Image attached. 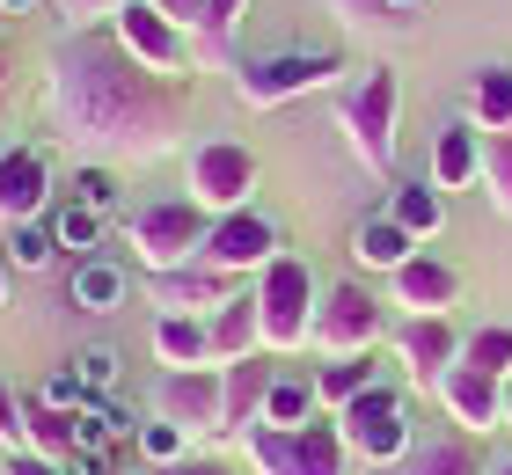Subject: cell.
<instances>
[{"instance_id": "cell-1", "label": "cell", "mask_w": 512, "mask_h": 475, "mask_svg": "<svg viewBox=\"0 0 512 475\" xmlns=\"http://www.w3.org/2000/svg\"><path fill=\"white\" fill-rule=\"evenodd\" d=\"M44 103H52L59 139L81 161H161L176 154V139L191 132V88L147 74L110 22L96 30H74L52 52V81H44Z\"/></svg>"}, {"instance_id": "cell-2", "label": "cell", "mask_w": 512, "mask_h": 475, "mask_svg": "<svg viewBox=\"0 0 512 475\" xmlns=\"http://www.w3.org/2000/svg\"><path fill=\"white\" fill-rule=\"evenodd\" d=\"M256 293V315H264V351L271 359H286V351H308L315 344V307H322V285L308 271V256H271L264 271L249 278Z\"/></svg>"}, {"instance_id": "cell-3", "label": "cell", "mask_w": 512, "mask_h": 475, "mask_svg": "<svg viewBox=\"0 0 512 475\" xmlns=\"http://www.w3.org/2000/svg\"><path fill=\"white\" fill-rule=\"evenodd\" d=\"M395 117H403V81H395V66H366V74L344 81L337 132H344V147H352L374 176L395 169Z\"/></svg>"}, {"instance_id": "cell-4", "label": "cell", "mask_w": 512, "mask_h": 475, "mask_svg": "<svg viewBox=\"0 0 512 475\" xmlns=\"http://www.w3.org/2000/svg\"><path fill=\"white\" fill-rule=\"evenodd\" d=\"M242 454L256 475H352V446H344V424L337 410H322L308 424H256L242 439Z\"/></svg>"}, {"instance_id": "cell-5", "label": "cell", "mask_w": 512, "mask_h": 475, "mask_svg": "<svg viewBox=\"0 0 512 475\" xmlns=\"http://www.w3.org/2000/svg\"><path fill=\"white\" fill-rule=\"evenodd\" d=\"M205 234H213V212L198 198H147L125 212V242H132V264L139 271H176V264H198L205 256Z\"/></svg>"}, {"instance_id": "cell-6", "label": "cell", "mask_w": 512, "mask_h": 475, "mask_svg": "<svg viewBox=\"0 0 512 475\" xmlns=\"http://www.w3.org/2000/svg\"><path fill=\"white\" fill-rule=\"evenodd\" d=\"M388 329H395V315H388V300H381L366 278L322 285V307H315V351H322V359H359V351H381Z\"/></svg>"}, {"instance_id": "cell-7", "label": "cell", "mask_w": 512, "mask_h": 475, "mask_svg": "<svg viewBox=\"0 0 512 475\" xmlns=\"http://www.w3.org/2000/svg\"><path fill=\"white\" fill-rule=\"evenodd\" d=\"M337 424H344V446H352V461H366V468H395L417 446V424H410V402H403V388H366L359 402H344L337 410Z\"/></svg>"}, {"instance_id": "cell-8", "label": "cell", "mask_w": 512, "mask_h": 475, "mask_svg": "<svg viewBox=\"0 0 512 475\" xmlns=\"http://www.w3.org/2000/svg\"><path fill=\"white\" fill-rule=\"evenodd\" d=\"M256 176H264V161H256L242 139H198L191 161H183V198H198L220 220V212L256 205Z\"/></svg>"}, {"instance_id": "cell-9", "label": "cell", "mask_w": 512, "mask_h": 475, "mask_svg": "<svg viewBox=\"0 0 512 475\" xmlns=\"http://www.w3.org/2000/svg\"><path fill=\"white\" fill-rule=\"evenodd\" d=\"M337 74H344V52H271V59L235 66V95L249 110H278V103H300V95L330 88Z\"/></svg>"}, {"instance_id": "cell-10", "label": "cell", "mask_w": 512, "mask_h": 475, "mask_svg": "<svg viewBox=\"0 0 512 475\" xmlns=\"http://www.w3.org/2000/svg\"><path fill=\"white\" fill-rule=\"evenodd\" d=\"M110 37H118L125 52L147 66V74H161V81H183V74L198 66V37L176 30L161 8H147V0H132L125 15H110Z\"/></svg>"}, {"instance_id": "cell-11", "label": "cell", "mask_w": 512, "mask_h": 475, "mask_svg": "<svg viewBox=\"0 0 512 475\" xmlns=\"http://www.w3.org/2000/svg\"><path fill=\"white\" fill-rule=\"evenodd\" d=\"M461 337H469V329H454V315H395L388 351H395V366L410 373V388H439L447 366H461Z\"/></svg>"}, {"instance_id": "cell-12", "label": "cell", "mask_w": 512, "mask_h": 475, "mask_svg": "<svg viewBox=\"0 0 512 475\" xmlns=\"http://www.w3.org/2000/svg\"><path fill=\"white\" fill-rule=\"evenodd\" d=\"M147 410L183 424L191 439H213L220 432V366H161Z\"/></svg>"}, {"instance_id": "cell-13", "label": "cell", "mask_w": 512, "mask_h": 475, "mask_svg": "<svg viewBox=\"0 0 512 475\" xmlns=\"http://www.w3.org/2000/svg\"><path fill=\"white\" fill-rule=\"evenodd\" d=\"M271 256H286V242H278V220H271V212H256V205L220 212L213 234H205V264H220L235 278H256Z\"/></svg>"}, {"instance_id": "cell-14", "label": "cell", "mask_w": 512, "mask_h": 475, "mask_svg": "<svg viewBox=\"0 0 512 475\" xmlns=\"http://www.w3.org/2000/svg\"><path fill=\"white\" fill-rule=\"evenodd\" d=\"M147 293H154V307L161 315H220L227 300H242L249 293V278H235V271H220V264H176V271H154L147 278Z\"/></svg>"}, {"instance_id": "cell-15", "label": "cell", "mask_w": 512, "mask_h": 475, "mask_svg": "<svg viewBox=\"0 0 512 475\" xmlns=\"http://www.w3.org/2000/svg\"><path fill=\"white\" fill-rule=\"evenodd\" d=\"M439 410H447V424H461V432L491 439L505 424V380H491L483 366H447V380H439Z\"/></svg>"}, {"instance_id": "cell-16", "label": "cell", "mask_w": 512, "mask_h": 475, "mask_svg": "<svg viewBox=\"0 0 512 475\" xmlns=\"http://www.w3.org/2000/svg\"><path fill=\"white\" fill-rule=\"evenodd\" d=\"M388 307H403V315H454L461 307V271L447 264V256L417 249L410 264L388 278Z\"/></svg>"}, {"instance_id": "cell-17", "label": "cell", "mask_w": 512, "mask_h": 475, "mask_svg": "<svg viewBox=\"0 0 512 475\" xmlns=\"http://www.w3.org/2000/svg\"><path fill=\"white\" fill-rule=\"evenodd\" d=\"M52 212V161L37 147H0V227L44 220Z\"/></svg>"}, {"instance_id": "cell-18", "label": "cell", "mask_w": 512, "mask_h": 475, "mask_svg": "<svg viewBox=\"0 0 512 475\" xmlns=\"http://www.w3.org/2000/svg\"><path fill=\"white\" fill-rule=\"evenodd\" d=\"M271 380H278L271 351L220 366V432H227V439H249L256 424H264V395H271Z\"/></svg>"}, {"instance_id": "cell-19", "label": "cell", "mask_w": 512, "mask_h": 475, "mask_svg": "<svg viewBox=\"0 0 512 475\" xmlns=\"http://www.w3.org/2000/svg\"><path fill=\"white\" fill-rule=\"evenodd\" d=\"M381 475H491V454H483V439H476V432L447 424V432H425L403 461L381 468Z\"/></svg>"}, {"instance_id": "cell-20", "label": "cell", "mask_w": 512, "mask_h": 475, "mask_svg": "<svg viewBox=\"0 0 512 475\" xmlns=\"http://www.w3.org/2000/svg\"><path fill=\"white\" fill-rule=\"evenodd\" d=\"M432 183L447 190V198L483 183V132L469 125V117H454V125L432 132Z\"/></svg>"}, {"instance_id": "cell-21", "label": "cell", "mask_w": 512, "mask_h": 475, "mask_svg": "<svg viewBox=\"0 0 512 475\" xmlns=\"http://www.w3.org/2000/svg\"><path fill=\"white\" fill-rule=\"evenodd\" d=\"M417 249H425V242H417V234H403V227L388 220V212H366V220L352 227V264H359V271H381V278H395V271H403Z\"/></svg>"}, {"instance_id": "cell-22", "label": "cell", "mask_w": 512, "mask_h": 475, "mask_svg": "<svg viewBox=\"0 0 512 475\" xmlns=\"http://www.w3.org/2000/svg\"><path fill=\"white\" fill-rule=\"evenodd\" d=\"M388 220L403 227V234H417V242H432L439 227H447V190H439L432 176H410V183H388Z\"/></svg>"}, {"instance_id": "cell-23", "label": "cell", "mask_w": 512, "mask_h": 475, "mask_svg": "<svg viewBox=\"0 0 512 475\" xmlns=\"http://www.w3.org/2000/svg\"><path fill=\"white\" fill-rule=\"evenodd\" d=\"M132 293V278L118 256H88V264H74V278H66V300L81 307V315H118Z\"/></svg>"}, {"instance_id": "cell-24", "label": "cell", "mask_w": 512, "mask_h": 475, "mask_svg": "<svg viewBox=\"0 0 512 475\" xmlns=\"http://www.w3.org/2000/svg\"><path fill=\"white\" fill-rule=\"evenodd\" d=\"M161 366H213V315H154Z\"/></svg>"}, {"instance_id": "cell-25", "label": "cell", "mask_w": 512, "mask_h": 475, "mask_svg": "<svg viewBox=\"0 0 512 475\" xmlns=\"http://www.w3.org/2000/svg\"><path fill=\"white\" fill-rule=\"evenodd\" d=\"M256 351H264V315H256V293H242L213 315V366L256 359Z\"/></svg>"}, {"instance_id": "cell-26", "label": "cell", "mask_w": 512, "mask_h": 475, "mask_svg": "<svg viewBox=\"0 0 512 475\" xmlns=\"http://www.w3.org/2000/svg\"><path fill=\"white\" fill-rule=\"evenodd\" d=\"M52 242H59V256H74V264H88V256H103V242H110V212L81 205V198L52 205Z\"/></svg>"}, {"instance_id": "cell-27", "label": "cell", "mask_w": 512, "mask_h": 475, "mask_svg": "<svg viewBox=\"0 0 512 475\" xmlns=\"http://www.w3.org/2000/svg\"><path fill=\"white\" fill-rule=\"evenodd\" d=\"M366 388H381V359H374V351H359V359H322L315 366L322 410H344V402H359Z\"/></svg>"}, {"instance_id": "cell-28", "label": "cell", "mask_w": 512, "mask_h": 475, "mask_svg": "<svg viewBox=\"0 0 512 475\" xmlns=\"http://www.w3.org/2000/svg\"><path fill=\"white\" fill-rule=\"evenodd\" d=\"M469 125L483 139L512 132V66H483V74L469 81Z\"/></svg>"}, {"instance_id": "cell-29", "label": "cell", "mask_w": 512, "mask_h": 475, "mask_svg": "<svg viewBox=\"0 0 512 475\" xmlns=\"http://www.w3.org/2000/svg\"><path fill=\"white\" fill-rule=\"evenodd\" d=\"M308 417H322V395H315V373H300V366H278V380H271V395H264V424H308Z\"/></svg>"}, {"instance_id": "cell-30", "label": "cell", "mask_w": 512, "mask_h": 475, "mask_svg": "<svg viewBox=\"0 0 512 475\" xmlns=\"http://www.w3.org/2000/svg\"><path fill=\"white\" fill-rule=\"evenodd\" d=\"M81 446V410H52V402L30 395V454L37 461H66Z\"/></svg>"}, {"instance_id": "cell-31", "label": "cell", "mask_w": 512, "mask_h": 475, "mask_svg": "<svg viewBox=\"0 0 512 475\" xmlns=\"http://www.w3.org/2000/svg\"><path fill=\"white\" fill-rule=\"evenodd\" d=\"M0 256H8V271H52L59 264V242H52V220H22V227H0Z\"/></svg>"}, {"instance_id": "cell-32", "label": "cell", "mask_w": 512, "mask_h": 475, "mask_svg": "<svg viewBox=\"0 0 512 475\" xmlns=\"http://www.w3.org/2000/svg\"><path fill=\"white\" fill-rule=\"evenodd\" d=\"M242 15H249V0H205V30H198V59H205V66H227V59H235Z\"/></svg>"}, {"instance_id": "cell-33", "label": "cell", "mask_w": 512, "mask_h": 475, "mask_svg": "<svg viewBox=\"0 0 512 475\" xmlns=\"http://www.w3.org/2000/svg\"><path fill=\"white\" fill-rule=\"evenodd\" d=\"M132 454L147 468H176V461L198 454V439L183 432V424H169V417H147V424H139V439H132Z\"/></svg>"}, {"instance_id": "cell-34", "label": "cell", "mask_w": 512, "mask_h": 475, "mask_svg": "<svg viewBox=\"0 0 512 475\" xmlns=\"http://www.w3.org/2000/svg\"><path fill=\"white\" fill-rule=\"evenodd\" d=\"M461 366H483L491 380H512V322H483L461 337Z\"/></svg>"}, {"instance_id": "cell-35", "label": "cell", "mask_w": 512, "mask_h": 475, "mask_svg": "<svg viewBox=\"0 0 512 475\" xmlns=\"http://www.w3.org/2000/svg\"><path fill=\"white\" fill-rule=\"evenodd\" d=\"M483 198H491L505 220H512V132L483 139Z\"/></svg>"}, {"instance_id": "cell-36", "label": "cell", "mask_w": 512, "mask_h": 475, "mask_svg": "<svg viewBox=\"0 0 512 475\" xmlns=\"http://www.w3.org/2000/svg\"><path fill=\"white\" fill-rule=\"evenodd\" d=\"M0 446H8V454H30V395H22L8 373H0Z\"/></svg>"}, {"instance_id": "cell-37", "label": "cell", "mask_w": 512, "mask_h": 475, "mask_svg": "<svg viewBox=\"0 0 512 475\" xmlns=\"http://www.w3.org/2000/svg\"><path fill=\"white\" fill-rule=\"evenodd\" d=\"M66 366L81 373V388H88V395H110V388H118V380H125V359H118V351H110V344H88V351H74V359H66Z\"/></svg>"}, {"instance_id": "cell-38", "label": "cell", "mask_w": 512, "mask_h": 475, "mask_svg": "<svg viewBox=\"0 0 512 475\" xmlns=\"http://www.w3.org/2000/svg\"><path fill=\"white\" fill-rule=\"evenodd\" d=\"M74 198L96 205V212H118V169H110V161H81L74 169Z\"/></svg>"}, {"instance_id": "cell-39", "label": "cell", "mask_w": 512, "mask_h": 475, "mask_svg": "<svg viewBox=\"0 0 512 475\" xmlns=\"http://www.w3.org/2000/svg\"><path fill=\"white\" fill-rule=\"evenodd\" d=\"M37 402H52V410H81L88 388H81L74 366H52V373H44V388H37Z\"/></svg>"}, {"instance_id": "cell-40", "label": "cell", "mask_w": 512, "mask_h": 475, "mask_svg": "<svg viewBox=\"0 0 512 475\" xmlns=\"http://www.w3.org/2000/svg\"><path fill=\"white\" fill-rule=\"evenodd\" d=\"M132 0H66V22L74 30H96V22H110V15H125Z\"/></svg>"}, {"instance_id": "cell-41", "label": "cell", "mask_w": 512, "mask_h": 475, "mask_svg": "<svg viewBox=\"0 0 512 475\" xmlns=\"http://www.w3.org/2000/svg\"><path fill=\"white\" fill-rule=\"evenodd\" d=\"M147 8H161V15L176 22V30H191V37L205 30V0H147Z\"/></svg>"}, {"instance_id": "cell-42", "label": "cell", "mask_w": 512, "mask_h": 475, "mask_svg": "<svg viewBox=\"0 0 512 475\" xmlns=\"http://www.w3.org/2000/svg\"><path fill=\"white\" fill-rule=\"evenodd\" d=\"M330 8L344 22H359V30H366V22H388V0H330Z\"/></svg>"}, {"instance_id": "cell-43", "label": "cell", "mask_w": 512, "mask_h": 475, "mask_svg": "<svg viewBox=\"0 0 512 475\" xmlns=\"http://www.w3.org/2000/svg\"><path fill=\"white\" fill-rule=\"evenodd\" d=\"M147 475H235V468L213 461V454H191V461H176V468H147Z\"/></svg>"}, {"instance_id": "cell-44", "label": "cell", "mask_w": 512, "mask_h": 475, "mask_svg": "<svg viewBox=\"0 0 512 475\" xmlns=\"http://www.w3.org/2000/svg\"><path fill=\"white\" fill-rule=\"evenodd\" d=\"M8 475H66L59 461H37V454H8Z\"/></svg>"}, {"instance_id": "cell-45", "label": "cell", "mask_w": 512, "mask_h": 475, "mask_svg": "<svg viewBox=\"0 0 512 475\" xmlns=\"http://www.w3.org/2000/svg\"><path fill=\"white\" fill-rule=\"evenodd\" d=\"M8 103H15V66H8V52H0V125H8Z\"/></svg>"}, {"instance_id": "cell-46", "label": "cell", "mask_w": 512, "mask_h": 475, "mask_svg": "<svg viewBox=\"0 0 512 475\" xmlns=\"http://www.w3.org/2000/svg\"><path fill=\"white\" fill-rule=\"evenodd\" d=\"M417 8H425V0H388V22H410Z\"/></svg>"}, {"instance_id": "cell-47", "label": "cell", "mask_w": 512, "mask_h": 475, "mask_svg": "<svg viewBox=\"0 0 512 475\" xmlns=\"http://www.w3.org/2000/svg\"><path fill=\"white\" fill-rule=\"evenodd\" d=\"M37 8V0H0V15H30Z\"/></svg>"}, {"instance_id": "cell-48", "label": "cell", "mask_w": 512, "mask_h": 475, "mask_svg": "<svg viewBox=\"0 0 512 475\" xmlns=\"http://www.w3.org/2000/svg\"><path fill=\"white\" fill-rule=\"evenodd\" d=\"M8 278H15V271H8V256H0V307H8Z\"/></svg>"}, {"instance_id": "cell-49", "label": "cell", "mask_w": 512, "mask_h": 475, "mask_svg": "<svg viewBox=\"0 0 512 475\" xmlns=\"http://www.w3.org/2000/svg\"><path fill=\"white\" fill-rule=\"evenodd\" d=\"M505 432H512V380H505Z\"/></svg>"}, {"instance_id": "cell-50", "label": "cell", "mask_w": 512, "mask_h": 475, "mask_svg": "<svg viewBox=\"0 0 512 475\" xmlns=\"http://www.w3.org/2000/svg\"><path fill=\"white\" fill-rule=\"evenodd\" d=\"M491 475H512V454H505V461H491Z\"/></svg>"}, {"instance_id": "cell-51", "label": "cell", "mask_w": 512, "mask_h": 475, "mask_svg": "<svg viewBox=\"0 0 512 475\" xmlns=\"http://www.w3.org/2000/svg\"><path fill=\"white\" fill-rule=\"evenodd\" d=\"M0 37H8V15H0Z\"/></svg>"}, {"instance_id": "cell-52", "label": "cell", "mask_w": 512, "mask_h": 475, "mask_svg": "<svg viewBox=\"0 0 512 475\" xmlns=\"http://www.w3.org/2000/svg\"><path fill=\"white\" fill-rule=\"evenodd\" d=\"M0 461H8V446H0Z\"/></svg>"}, {"instance_id": "cell-53", "label": "cell", "mask_w": 512, "mask_h": 475, "mask_svg": "<svg viewBox=\"0 0 512 475\" xmlns=\"http://www.w3.org/2000/svg\"><path fill=\"white\" fill-rule=\"evenodd\" d=\"M0 475H8V461H0Z\"/></svg>"}]
</instances>
